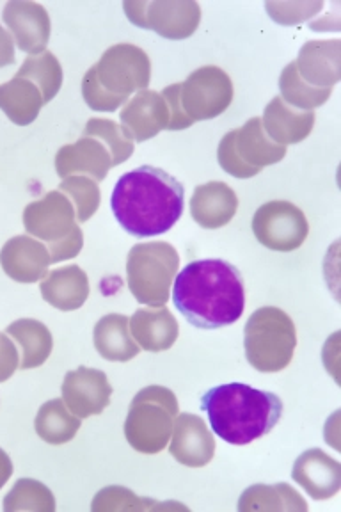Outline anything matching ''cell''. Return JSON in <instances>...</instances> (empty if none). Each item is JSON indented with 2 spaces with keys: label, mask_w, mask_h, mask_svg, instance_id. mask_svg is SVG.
Masks as SVG:
<instances>
[{
  "label": "cell",
  "mask_w": 341,
  "mask_h": 512,
  "mask_svg": "<svg viewBox=\"0 0 341 512\" xmlns=\"http://www.w3.org/2000/svg\"><path fill=\"white\" fill-rule=\"evenodd\" d=\"M173 303L194 328L231 326L246 308L242 274L221 258L191 262L176 274Z\"/></svg>",
  "instance_id": "obj_1"
},
{
  "label": "cell",
  "mask_w": 341,
  "mask_h": 512,
  "mask_svg": "<svg viewBox=\"0 0 341 512\" xmlns=\"http://www.w3.org/2000/svg\"><path fill=\"white\" fill-rule=\"evenodd\" d=\"M185 207V189L164 169L143 166L119 178L111 196V208L119 226L137 239L167 233Z\"/></svg>",
  "instance_id": "obj_2"
},
{
  "label": "cell",
  "mask_w": 341,
  "mask_h": 512,
  "mask_svg": "<svg viewBox=\"0 0 341 512\" xmlns=\"http://www.w3.org/2000/svg\"><path fill=\"white\" fill-rule=\"evenodd\" d=\"M201 409L221 440L230 445H249L278 425L283 402L276 393L230 383L210 388L201 397Z\"/></svg>",
  "instance_id": "obj_3"
},
{
  "label": "cell",
  "mask_w": 341,
  "mask_h": 512,
  "mask_svg": "<svg viewBox=\"0 0 341 512\" xmlns=\"http://www.w3.org/2000/svg\"><path fill=\"white\" fill-rule=\"evenodd\" d=\"M151 61L143 48L118 43L107 48L82 79V96L96 112L118 111L128 98L150 86Z\"/></svg>",
  "instance_id": "obj_4"
},
{
  "label": "cell",
  "mask_w": 341,
  "mask_h": 512,
  "mask_svg": "<svg viewBox=\"0 0 341 512\" xmlns=\"http://www.w3.org/2000/svg\"><path fill=\"white\" fill-rule=\"evenodd\" d=\"M24 226L34 239L41 240L50 253V264L79 256L84 235L77 223L72 201L61 191H50L24 210Z\"/></svg>",
  "instance_id": "obj_5"
},
{
  "label": "cell",
  "mask_w": 341,
  "mask_h": 512,
  "mask_svg": "<svg viewBox=\"0 0 341 512\" xmlns=\"http://www.w3.org/2000/svg\"><path fill=\"white\" fill-rule=\"evenodd\" d=\"M178 416V399L166 386L151 384L137 392L125 420V438L139 454L155 456L169 445Z\"/></svg>",
  "instance_id": "obj_6"
},
{
  "label": "cell",
  "mask_w": 341,
  "mask_h": 512,
  "mask_svg": "<svg viewBox=\"0 0 341 512\" xmlns=\"http://www.w3.org/2000/svg\"><path fill=\"white\" fill-rule=\"evenodd\" d=\"M249 365L262 374H276L294 360L297 331L294 320L276 306H263L249 317L244 329Z\"/></svg>",
  "instance_id": "obj_7"
},
{
  "label": "cell",
  "mask_w": 341,
  "mask_h": 512,
  "mask_svg": "<svg viewBox=\"0 0 341 512\" xmlns=\"http://www.w3.org/2000/svg\"><path fill=\"white\" fill-rule=\"evenodd\" d=\"M178 271L180 255L169 242H141L128 253V288L137 303L166 306Z\"/></svg>",
  "instance_id": "obj_8"
},
{
  "label": "cell",
  "mask_w": 341,
  "mask_h": 512,
  "mask_svg": "<svg viewBox=\"0 0 341 512\" xmlns=\"http://www.w3.org/2000/svg\"><path fill=\"white\" fill-rule=\"evenodd\" d=\"M285 157L286 146L267 136L262 118H251L244 127L231 130L217 148L219 166L228 175L242 180L260 175L263 168L278 164Z\"/></svg>",
  "instance_id": "obj_9"
},
{
  "label": "cell",
  "mask_w": 341,
  "mask_h": 512,
  "mask_svg": "<svg viewBox=\"0 0 341 512\" xmlns=\"http://www.w3.org/2000/svg\"><path fill=\"white\" fill-rule=\"evenodd\" d=\"M123 9L132 24L166 40H187L201 24V8L194 0H127Z\"/></svg>",
  "instance_id": "obj_10"
},
{
  "label": "cell",
  "mask_w": 341,
  "mask_h": 512,
  "mask_svg": "<svg viewBox=\"0 0 341 512\" xmlns=\"http://www.w3.org/2000/svg\"><path fill=\"white\" fill-rule=\"evenodd\" d=\"M180 84V105L192 123L214 120L233 102V82L219 66H201Z\"/></svg>",
  "instance_id": "obj_11"
},
{
  "label": "cell",
  "mask_w": 341,
  "mask_h": 512,
  "mask_svg": "<svg viewBox=\"0 0 341 512\" xmlns=\"http://www.w3.org/2000/svg\"><path fill=\"white\" fill-rule=\"evenodd\" d=\"M256 240L272 251L290 253L308 239L310 223L301 208L285 200L265 203L253 216Z\"/></svg>",
  "instance_id": "obj_12"
},
{
  "label": "cell",
  "mask_w": 341,
  "mask_h": 512,
  "mask_svg": "<svg viewBox=\"0 0 341 512\" xmlns=\"http://www.w3.org/2000/svg\"><path fill=\"white\" fill-rule=\"evenodd\" d=\"M2 20L22 52L38 56L47 50L52 25L47 9L41 4L31 0H9L2 11Z\"/></svg>",
  "instance_id": "obj_13"
},
{
  "label": "cell",
  "mask_w": 341,
  "mask_h": 512,
  "mask_svg": "<svg viewBox=\"0 0 341 512\" xmlns=\"http://www.w3.org/2000/svg\"><path fill=\"white\" fill-rule=\"evenodd\" d=\"M63 402L80 420L102 415L111 404L112 386L102 370L79 367L64 376Z\"/></svg>",
  "instance_id": "obj_14"
},
{
  "label": "cell",
  "mask_w": 341,
  "mask_h": 512,
  "mask_svg": "<svg viewBox=\"0 0 341 512\" xmlns=\"http://www.w3.org/2000/svg\"><path fill=\"white\" fill-rule=\"evenodd\" d=\"M169 452L187 468H203L215 456V438L205 420L192 413H180L175 418Z\"/></svg>",
  "instance_id": "obj_15"
},
{
  "label": "cell",
  "mask_w": 341,
  "mask_h": 512,
  "mask_svg": "<svg viewBox=\"0 0 341 512\" xmlns=\"http://www.w3.org/2000/svg\"><path fill=\"white\" fill-rule=\"evenodd\" d=\"M121 128L132 141L144 143L169 127V109L164 96L144 89L135 93L119 114Z\"/></svg>",
  "instance_id": "obj_16"
},
{
  "label": "cell",
  "mask_w": 341,
  "mask_h": 512,
  "mask_svg": "<svg viewBox=\"0 0 341 512\" xmlns=\"http://www.w3.org/2000/svg\"><path fill=\"white\" fill-rule=\"evenodd\" d=\"M0 265L16 283H38L48 274L50 253L41 240L31 235H16L0 249Z\"/></svg>",
  "instance_id": "obj_17"
},
{
  "label": "cell",
  "mask_w": 341,
  "mask_h": 512,
  "mask_svg": "<svg viewBox=\"0 0 341 512\" xmlns=\"http://www.w3.org/2000/svg\"><path fill=\"white\" fill-rule=\"evenodd\" d=\"M112 168L111 152L100 139L82 136L77 143L66 144L56 155V171L61 178L88 176L102 182Z\"/></svg>",
  "instance_id": "obj_18"
},
{
  "label": "cell",
  "mask_w": 341,
  "mask_h": 512,
  "mask_svg": "<svg viewBox=\"0 0 341 512\" xmlns=\"http://www.w3.org/2000/svg\"><path fill=\"white\" fill-rule=\"evenodd\" d=\"M292 479L313 500H329L341 489L340 461L320 448H310L295 461Z\"/></svg>",
  "instance_id": "obj_19"
},
{
  "label": "cell",
  "mask_w": 341,
  "mask_h": 512,
  "mask_svg": "<svg viewBox=\"0 0 341 512\" xmlns=\"http://www.w3.org/2000/svg\"><path fill=\"white\" fill-rule=\"evenodd\" d=\"M306 84L318 89H334L341 79V41H308L295 61Z\"/></svg>",
  "instance_id": "obj_20"
},
{
  "label": "cell",
  "mask_w": 341,
  "mask_h": 512,
  "mask_svg": "<svg viewBox=\"0 0 341 512\" xmlns=\"http://www.w3.org/2000/svg\"><path fill=\"white\" fill-rule=\"evenodd\" d=\"M128 326L135 344L148 352H164L171 349L180 335L178 320L166 306H150L135 310L134 315L128 320Z\"/></svg>",
  "instance_id": "obj_21"
},
{
  "label": "cell",
  "mask_w": 341,
  "mask_h": 512,
  "mask_svg": "<svg viewBox=\"0 0 341 512\" xmlns=\"http://www.w3.org/2000/svg\"><path fill=\"white\" fill-rule=\"evenodd\" d=\"M237 208V194L224 182L198 185L192 194V219L205 230H219L231 223Z\"/></svg>",
  "instance_id": "obj_22"
},
{
  "label": "cell",
  "mask_w": 341,
  "mask_h": 512,
  "mask_svg": "<svg viewBox=\"0 0 341 512\" xmlns=\"http://www.w3.org/2000/svg\"><path fill=\"white\" fill-rule=\"evenodd\" d=\"M315 121H317L315 112L299 111L283 102L281 96L270 100L262 118L267 136L281 146L302 143L313 132Z\"/></svg>",
  "instance_id": "obj_23"
},
{
  "label": "cell",
  "mask_w": 341,
  "mask_h": 512,
  "mask_svg": "<svg viewBox=\"0 0 341 512\" xmlns=\"http://www.w3.org/2000/svg\"><path fill=\"white\" fill-rule=\"evenodd\" d=\"M41 297L61 312L82 308L89 297V278L79 265H66L48 272L41 280Z\"/></svg>",
  "instance_id": "obj_24"
},
{
  "label": "cell",
  "mask_w": 341,
  "mask_h": 512,
  "mask_svg": "<svg viewBox=\"0 0 341 512\" xmlns=\"http://www.w3.org/2000/svg\"><path fill=\"white\" fill-rule=\"evenodd\" d=\"M93 342L98 354L107 361L125 363L134 360L141 351L130 333L128 317L121 313H109L96 322Z\"/></svg>",
  "instance_id": "obj_25"
},
{
  "label": "cell",
  "mask_w": 341,
  "mask_h": 512,
  "mask_svg": "<svg viewBox=\"0 0 341 512\" xmlns=\"http://www.w3.org/2000/svg\"><path fill=\"white\" fill-rule=\"evenodd\" d=\"M6 335L20 347L22 370H32L45 365L54 349L52 333L40 320H15L6 328Z\"/></svg>",
  "instance_id": "obj_26"
},
{
  "label": "cell",
  "mask_w": 341,
  "mask_h": 512,
  "mask_svg": "<svg viewBox=\"0 0 341 512\" xmlns=\"http://www.w3.org/2000/svg\"><path fill=\"white\" fill-rule=\"evenodd\" d=\"M43 105V95L31 80L15 75L0 86V111L18 127H27L32 121H36Z\"/></svg>",
  "instance_id": "obj_27"
},
{
  "label": "cell",
  "mask_w": 341,
  "mask_h": 512,
  "mask_svg": "<svg viewBox=\"0 0 341 512\" xmlns=\"http://www.w3.org/2000/svg\"><path fill=\"white\" fill-rule=\"evenodd\" d=\"M238 511H286L306 512L308 504L297 489L285 482L278 484H254L247 488L238 500Z\"/></svg>",
  "instance_id": "obj_28"
},
{
  "label": "cell",
  "mask_w": 341,
  "mask_h": 512,
  "mask_svg": "<svg viewBox=\"0 0 341 512\" xmlns=\"http://www.w3.org/2000/svg\"><path fill=\"white\" fill-rule=\"evenodd\" d=\"M82 420L66 408L63 399H52L41 406L34 429L48 445H64L77 436Z\"/></svg>",
  "instance_id": "obj_29"
},
{
  "label": "cell",
  "mask_w": 341,
  "mask_h": 512,
  "mask_svg": "<svg viewBox=\"0 0 341 512\" xmlns=\"http://www.w3.org/2000/svg\"><path fill=\"white\" fill-rule=\"evenodd\" d=\"M16 77L31 80L32 84H36V88L40 89L43 95V102L47 105L61 91L63 66L52 52L45 50L38 56L27 57L16 73Z\"/></svg>",
  "instance_id": "obj_30"
},
{
  "label": "cell",
  "mask_w": 341,
  "mask_h": 512,
  "mask_svg": "<svg viewBox=\"0 0 341 512\" xmlns=\"http://www.w3.org/2000/svg\"><path fill=\"white\" fill-rule=\"evenodd\" d=\"M279 91L283 102L292 105L299 111H313L317 107H322L333 95V89L313 88L306 84L299 77L297 66L294 63L288 64L279 77Z\"/></svg>",
  "instance_id": "obj_31"
},
{
  "label": "cell",
  "mask_w": 341,
  "mask_h": 512,
  "mask_svg": "<svg viewBox=\"0 0 341 512\" xmlns=\"http://www.w3.org/2000/svg\"><path fill=\"white\" fill-rule=\"evenodd\" d=\"M155 509H178L187 511L185 505L159 504L153 498H141L123 486H109L96 493L91 504L93 512L155 511Z\"/></svg>",
  "instance_id": "obj_32"
},
{
  "label": "cell",
  "mask_w": 341,
  "mask_h": 512,
  "mask_svg": "<svg viewBox=\"0 0 341 512\" xmlns=\"http://www.w3.org/2000/svg\"><path fill=\"white\" fill-rule=\"evenodd\" d=\"M56 507V496L40 480L18 479L4 498L6 512H54Z\"/></svg>",
  "instance_id": "obj_33"
},
{
  "label": "cell",
  "mask_w": 341,
  "mask_h": 512,
  "mask_svg": "<svg viewBox=\"0 0 341 512\" xmlns=\"http://www.w3.org/2000/svg\"><path fill=\"white\" fill-rule=\"evenodd\" d=\"M59 191L72 201L75 214H77V223L89 221L91 217L95 216L96 210L102 203V192H100L98 182L88 176L75 175L64 178L59 185Z\"/></svg>",
  "instance_id": "obj_34"
},
{
  "label": "cell",
  "mask_w": 341,
  "mask_h": 512,
  "mask_svg": "<svg viewBox=\"0 0 341 512\" xmlns=\"http://www.w3.org/2000/svg\"><path fill=\"white\" fill-rule=\"evenodd\" d=\"M82 136L96 137L111 152L112 166L127 162L134 153L135 143L125 134V130L116 121L105 118H91L86 123Z\"/></svg>",
  "instance_id": "obj_35"
},
{
  "label": "cell",
  "mask_w": 341,
  "mask_h": 512,
  "mask_svg": "<svg viewBox=\"0 0 341 512\" xmlns=\"http://www.w3.org/2000/svg\"><path fill=\"white\" fill-rule=\"evenodd\" d=\"M180 86H182V84L167 86V88L160 93V95L164 96L167 109H169V127H167V130H173V132L185 130V128H191L192 125H194V123L185 116V112L182 111V105H180Z\"/></svg>",
  "instance_id": "obj_36"
},
{
  "label": "cell",
  "mask_w": 341,
  "mask_h": 512,
  "mask_svg": "<svg viewBox=\"0 0 341 512\" xmlns=\"http://www.w3.org/2000/svg\"><path fill=\"white\" fill-rule=\"evenodd\" d=\"M20 367V352L6 333L0 338V383H6Z\"/></svg>",
  "instance_id": "obj_37"
},
{
  "label": "cell",
  "mask_w": 341,
  "mask_h": 512,
  "mask_svg": "<svg viewBox=\"0 0 341 512\" xmlns=\"http://www.w3.org/2000/svg\"><path fill=\"white\" fill-rule=\"evenodd\" d=\"M15 41L6 29L0 27V68L15 63Z\"/></svg>",
  "instance_id": "obj_38"
},
{
  "label": "cell",
  "mask_w": 341,
  "mask_h": 512,
  "mask_svg": "<svg viewBox=\"0 0 341 512\" xmlns=\"http://www.w3.org/2000/svg\"><path fill=\"white\" fill-rule=\"evenodd\" d=\"M11 475H13V463L8 454L0 448V489L4 488V484H8Z\"/></svg>",
  "instance_id": "obj_39"
},
{
  "label": "cell",
  "mask_w": 341,
  "mask_h": 512,
  "mask_svg": "<svg viewBox=\"0 0 341 512\" xmlns=\"http://www.w3.org/2000/svg\"><path fill=\"white\" fill-rule=\"evenodd\" d=\"M0 338H2V333H0Z\"/></svg>",
  "instance_id": "obj_40"
}]
</instances>
